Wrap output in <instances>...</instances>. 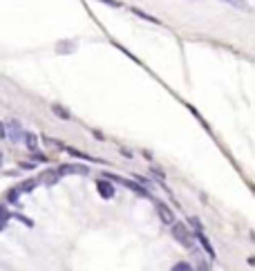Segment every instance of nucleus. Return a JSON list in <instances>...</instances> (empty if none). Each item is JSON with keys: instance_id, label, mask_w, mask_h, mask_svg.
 <instances>
[{"instance_id": "9d476101", "label": "nucleus", "mask_w": 255, "mask_h": 271, "mask_svg": "<svg viewBox=\"0 0 255 271\" xmlns=\"http://www.w3.org/2000/svg\"><path fill=\"white\" fill-rule=\"evenodd\" d=\"M226 5H231V7H235V9H240V11H251V5L246 3V0H224Z\"/></svg>"}, {"instance_id": "f3484780", "label": "nucleus", "mask_w": 255, "mask_h": 271, "mask_svg": "<svg viewBox=\"0 0 255 271\" xmlns=\"http://www.w3.org/2000/svg\"><path fill=\"white\" fill-rule=\"evenodd\" d=\"M188 224H190V229H192V231H204V224L200 222V218H190V220H188Z\"/></svg>"}, {"instance_id": "a211bd4d", "label": "nucleus", "mask_w": 255, "mask_h": 271, "mask_svg": "<svg viewBox=\"0 0 255 271\" xmlns=\"http://www.w3.org/2000/svg\"><path fill=\"white\" fill-rule=\"evenodd\" d=\"M101 3H103V5H108V7H116V9L121 7V3H119V0H101Z\"/></svg>"}, {"instance_id": "423d86ee", "label": "nucleus", "mask_w": 255, "mask_h": 271, "mask_svg": "<svg viewBox=\"0 0 255 271\" xmlns=\"http://www.w3.org/2000/svg\"><path fill=\"white\" fill-rule=\"evenodd\" d=\"M157 213H159L161 222H164V224H168V226H170L172 222H175V215H172V211L164 204V202H157Z\"/></svg>"}, {"instance_id": "dca6fc26", "label": "nucleus", "mask_w": 255, "mask_h": 271, "mask_svg": "<svg viewBox=\"0 0 255 271\" xmlns=\"http://www.w3.org/2000/svg\"><path fill=\"white\" fill-rule=\"evenodd\" d=\"M45 144H47V146H54V150H65V144H63V141H56V139L45 137Z\"/></svg>"}, {"instance_id": "20e7f679", "label": "nucleus", "mask_w": 255, "mask_h": 271, "mask_svg": "<svg viewBox=\"0 0 255 271\" xmlns=\"http://www.w3.org/2000/svg\"><path fill=\"white\" fill-rule=\"evenodd\" d=\"M192 238H197V242L202 244V249L206 251V256L210 258V260H213V258H215V249H213V246H210L208 238H206V233H204V231H192Z\"/></svg>"}, {"instance_id": "6ab92c4d", "label": "nucleus", "mask_w": 255, "mask_h": 271, "mask_svg": "<svg viewBox=\"0 0 255 271\" xmlns=\"http://www.w3.org/2000/svg\"><path fill=\"white\" fill-rule=\"evenodd\" d=\"M5 137H7V126L0 121V139H5Z\"/></svg>"}, {"instance_id": "4468645a", "label": "nucleus", "mask_w": 255, "mask_h": 271, "mask_svg": "<svg viewBox=\"0 0 255 271\" xmlns=\"http://www.w3.org/2000/svg\"><path fill=\"white\" fill-rule=\"evenodd\" d=\"M23 193H21V188H11L9 190V193H7V202H9V204H18V197H21Z\"/></svg>"}, {"instance_id": "aec40b11", "label": "nucleus", "mask_w": 255, "mask_h": 271, "mask_svg": "<svg viewBox=\"0 0 255 271\" xmlns=\"http://www.w3.org/2000/svg\"><path fill=\"white\" fill-rule=\"evenodd\" d=\"M18 166H21V168H25V170H32V168H34V164H32V162H21Z\"/></svg>"}, {"instance_id": "7ed1b4c3", "label": "nucleus", "mask_w": 255, "mask_h": 271, "mask_svg": "<svg viewBox=\"0 0 255 271\" xmlns=\"http://www.w3.org/2000/svg\"><path fill=\"white\" fill-rule=\"evenodd\" d=\"M61 172V177H65V175H88L90 168L88 166H83V164H65V166H58L56 168Z\"/></svg>"}, {"instance_id": "6e6552de", "label": "nucleus", "mask_w": 255, "mask_h": 271, "mask_svg": "<svg viewBox=\"0 0 255 271\" xmlns=\"http://www.w3.org/2000/svg\"><path fill=\"white\" fill-rule=\"evenodd\" d=\"M23 139H25V144H27V150L36 152V148H38V137H36L34 132H25Z\"/></svg>"}, {"instance_id": "2eb2a0df", "label": "nucleus", "mask_w": 255, "mask_h": 271, "mask_svg": "<svg viewBox=\"0 0 255 271\" xmlns=\"http://www.w3.org/2000/svg\"><path fill=\"white\" fill-rule=\"evenodd\" d=\"M170 271H192V264L190 262H175Z\"/></svg>"}, {"instance_id": "412c9836", "label": "nucleus", "mask_w": 255, "mask_h": 271, "mask_svg": "<svg viewBox=\"0 0 255 271\" xmlns=\"http://www.w3.org/2000/svg\"><path fill=\"white\" fill-rule=\"evenodd\" d=\"M0 168H3V150H0Z\"/></svg>"}, {"instance_id": "ddd939ff", "label": "nucleus", "mask_w": 255, "mask_h": 271, "mask_svg": "<svg viewBox=\"0 0 255 271\" xmlns=\"http://www.w3.org/2000/svg\"><path fill=\"white\" fill-rule=\"evenodd\" d=\"M38 180H29V182H25V184H21V186H18V188H21V193H29V190H34L36 186H38Z\"/></svg>"}, {"instance_id": "1a4fd4ad", "label": "nucleus", "mask_w": 255, "mask_h": 271, "mask_svg": "<svg viewBox=\"0 0 255 271\" xmlns=\"http://www.w3.org/2000/svg\"><path fill=\"white\" fill-rule=\"evenodd\" d=\"M130 11H132V14H136L139 18H144V21L152 23V25H161V23H159V18H154V16H150V14H146V11H141L139 7H130Z\"/></svg>"}, {"instance_id": "0eeeda50", "label": "nucleus", "mask_w": 255, "mask_h": 271, "mask_svg": "<svg viewBox=\"0 0 255 271\" xmlns=\"http://www.w3.org/2000/svg\"><path fill=\"white\" fill-rule=\"evenodd\" d=\"M23 128H21V123L18 121H9L7 123V137L9 139H14V141H21L23 139Z\"/></svg>"}, {"instance_id": "39448f33", "label": "nucleus", "mask_w": 255, "mask_h": 271, "mask_svg": "<svg viewBox=\"0 0 255 271\" xmlns=\"http://www.w3.org/2000/svg\"><path fill=\"white\" fill-rule=\"evenodd\" d=\"M96 190H99V195H101L103 200H112V197H114V186H112V182H108V180H99Z\"/></svg>"}, {"instance_id": "f8f14e48", "label": "nucleus", "mask_w": 255, "mask_h": 271, "mask_svg": "<svg viewBox=\"0 0 255 271\" xmlns=\"http://www.w3.org/2000/svg\"><path fill=\"white\" fill-rule=\"evenodd\" d=\"M9 218H11V213L7 211V206H0V231L5 229V226H7V222H9Z\"/></svg>"}, {"instance_id": "f257e3e1", "label": "nucleus", "mask_w": 255, "mask_h": 271, "mask_svg": "<svg viewBox=\"0 0 255 271\" xmlns=\"http://www.w3.org/2000/svg\"><path fill=\"white\" fill-rule=\"evenodd\" d=\"M103 180H108V182H114V184H121V186H126L130 190H134L136 195H141V197H150V190L144 188V186H139L134 180H126V177H119V175H112V172H105L103 175Z\"/></svg>"}, {"instance_id": "f03ea898", "label": "nucleus", "mask_w": 255, "mask_h": 271, "mask_svg": "<svg viewBox=\"0 0 255 271\" xmlns=\"http://www.w3.org/2000/svg\"><path fill=\"white\" fill-rule=\"evenodd\" d=\"M170 226H172V238H175L179 244H184L186 249H190L192 246V233H190L188 226H184V222H172Z\"/></svg>"}, {"instance_id": "9b49d317", "label": "nucleus", "mask_w": 255, "mask_h": 271, "mask_svg": "<svg viewBox=\"0 0 255 271\" xmlns=\"http://www.w3.org/2000/svg\"><path fill=\"white\" fill-rule=\"evenodd\" d=\"M52 112H54L56 117H61V119H65V121H70V119H72V114L67 112V110H65L63 106H58V103H54V106H52Z\"/></svg>"}]
</instances>
